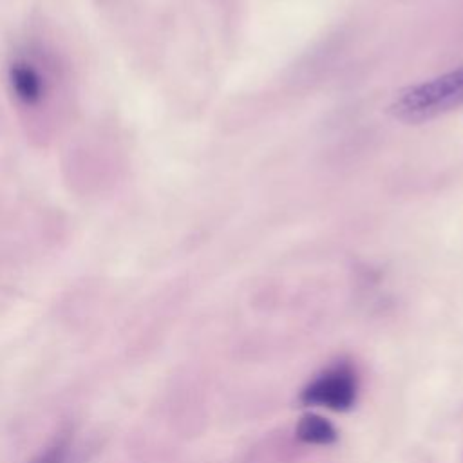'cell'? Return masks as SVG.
<instances>
[{"mask_svg":"<svg viewBox=\"0 0 463 463\" xmlns=\"http://www.w3.org/2000/svg\"><path fill=\"white\" fill-rule=\"evenodd\" d=\"M65 67L42 43L22 45L11 52L5 83L14 109L27 123H54L58 98L65 85Z\"/></svg>","mask_w":463,"mask_h":463,"instance_id":"1","label":"cell"},{"mask_svg":"<svg viewBox=\"0 0 463 463\" xmlns=\"http://www.w3.org/2000/svg\"><path fill=\"white\" fill-rule=\"evenodd\" d=\"M463 107V65L403 89L389 112L405 123H421Z\"/></svg>","mask_w":463,"mask_h":463,"instance_id":"2","label":"cell"},{"mask_svg":"<svg viewBox=\"0 0 463 463\" xmlns=\"http://www.w3.org/2000/svg\"><path fill=\"white\" fill-rule=\"evenodd\" d=\"M358 378L349 364H335L318 373L302 391L300 400L331 411H347L354 405Z\"/></svg>","mask_w":463,"mask_h":463,"instance_id":"3","label":"cell"},{"mask_svg":"<svg viewBox=\"0 0 463 463\" xmlns=\"http://www.w3.org/2000/svg\"><path fill=\"white\" fill-rule=\"evenodd\" d=\"M336 434L335 425L318 414H306L297 425V436L313 445H329L336 439Z\"/></svg>","mask_w":463,"mask_h":463,"instance_id":"4","label":"cell"},{"mask_svg":"<svg viewBox=\"0 0 463 463\" xmlns=\"http://www.w3.org/2000/svg\"><path fill=\"white\" fill-rule=\"evenodd\" d=\"M69 452H71V443L67 438H61V439H56L51 447H47L45 452H42L33 463H65Z\"/></svg>","mask_w":463,"mask_h":463,"instance_id":"5","label":"cell"}]
</instances>
